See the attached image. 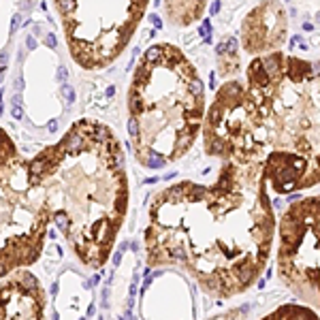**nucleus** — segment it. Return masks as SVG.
<instances>
[{
	"instance_id": "obj_1",
	"label": "nucleus",
	"mask_w": 320,
	"mask_h": 320,
	"mask_svg": "<svg viewBox=\"0 0 320 320\" xmlns=\"http://www.w3.org/2000/svg\"><path fill=\"white\" fill-rule=\"evenodd\" d=\"M30 173L75 256L100 269L128 207L124 152L113 130L96 120L75 122L58 143L30 160Z\"/></svg>"
},
{
	"instance_id": "obj_2",
	"label": "nucleus",
	"mask_w": 320,
	"mask_h": 320,
	"mask_svg": "<svg viewBox=\"0 0 320 320\" xmlns=\"http://www.w3.org/2000/svg\"><path fill=\"white\" fill-rule=\"evenodd\" d=\"M198 75L190 60L169 43L143 53L128 88V113L137 124L134 156L175 160L194 143L201 130L203 96L190 90Z\"/></svg>"
},
{
	"instance_id": "obj_3",
	"label": "nucleus",
	"mask_w": 320,
	"mask_h": 320,
	"mask_svg": "<svg viewBox=\"0 0 320 320\" xmlns=\"http://www.w3.org/2000/svg\"><path fill=\"white\" fill-rule=\"evenodd\" d=\"M53 211L13 139L0 128V280L36 262Z\"/></svg>"
},
{
	"instance_id": "obj_4",
	"label": "nucleus",
	"mask_w": 320,
	"mask_h": 320,
	"mask_svg": "<svg viewBox=\"0 0 320 320\" xmlns=\"http://www.w3.org/2000/svg\"><path fill=\"white\" fill-rule=\"evenodd\" d=\"M150 0H56L73 60L86 70L109 66L126 49Z\"/></svg>"
},
{
	"instance_id": "obj_5",
	"label": "nucleus",
	"mask_w": 320,
	"mask_h": 320,
	"mask_svg": "<svg viewBox=\"0 0 320 320\" xmlns=\"http://www.w3.org/2000/svg\"><path fill=\"white\" fill-rule=\"evenodd\" d=\"M47 292L28 269H15L0 282V318L39 320L45 316Z\"/></svg>"
},
{
	"instance_id": "obj_6",
	"label": "nucleus",
	"mask_w": 320,
	"mask_h": 320,
	"mask_svg": "<svg viewBox=\"0 0 320 320\" xmlns=\"http://www.w3.org/2000/svg\"><path fill=\"white\" fill-rule=\"evenodd\" d=\"M241 41L248 53H271L286 41V13L278 0H265L245 17Z\"/></svg>"
},
{
	"instance_id": "obj_7",
	"label": "nucleus",
	"mask_w": 320,
	"mask_h": 320,
	"mask_svg": "<svg viewBox=\"0 0 320 320\" xmlns=\"http://www.w3.org/2000/svg\"><path fill=\"white\" fill-rule=\"evenodd\" d=\"M205 6L207 0H164L167 19L177 28H186V26L198 22Z\"/></svg>"
},
{
	"instance_id": "obj_8",
	"label": "nucleus",
	"mask_w": 320,
	"mask_h": 320,
	"mask_svg": "<svg viewBox=\"0 0 320 320\" xmlns=\"http://www.w3.org/2000/svg\"><path fill=\"white\" fill-rule=\"evenodd\" d=\"M239 68V56H237V51H226L224 56H218V73H220L222 77H228L237 73Z\"/></svg>"
},
{
	"instance_id": "obj_9",
	"label": "nucleus",
	"mask_w": 320,
	"mask_h": 320,
	"mask_svg": "<svg viewBox=\"0 0 320 320\" xmlns=\"http://www.w3.org/2000/svg\"><path fill=\"white\" fill-rule=\"evenodd\" d=\"M286 316V318H314V312H309L305 307H282L280 312L273 314V318Z\"/></svg>"
},
{
	"instance_id": "obj_10",
	"label": "nucleus",
	"mask_w": 320,
	"mask_h": 320,
	"mask_svg": "<svg viewBox=\"0 0 320 320\" xmlns=\"http://www.w3.org/2000/svg\"><path fill=\"white\" fill-rule=\"evenodd\" d=\"M164 164H167V160H162V158H145L141 162V167H145V169H162Z\"/></svg>"
},
{
	"instance_id": "obj_11",
	"label": "nucleus",
	"mask_w": 320,
	"mask_h": 320,
	"mask_svg": "<svg viewBox=\"0 0 320 320\" xmlns=\"http://www.w3.org/2000/svg\"><path fill=\"white\" fill-rule=\"evenodd\" d=\"M62 94H64V98H66V103L70 105L73 100H75V92H73V88L68 86V83H64L62 86Z\"/></svg>"
},
{
	"instance_id": "obj_12",
	"label": "nucleus",
	"mask_w": 320,
	"mask_h": 320,
	"mask_svg": "<svg viewBox=\"0 0 320 320\" xmlns=\"http://www.w3.org/2000/svg\"><path fill=\"white\" fill-rule=\"evenodd\" d=\"M209 32H211V22H209V19H203V28L198 30V34L203 36V41L209 39Z\"/></svg>"
},
{
	"instance_id": "obj_13",
	"label": "nucleus",
	"mask_w": 320,
	"mask_h": 320,
	"mask_svg": "<svg viewBox=\"0 0 320 320\" xmlns=\"http://www.w3.org/2000/svg\"><path fill=\"white\" fill-rule=\"evenodd\" d=\"M13 117H15V120H22V117H24V111H22V107L17 105V103L13 105Z\"/></svg>"
},
{
	"instance_id": "obj_14",
	"label": "nucleus",
	"mask_w": 320,
	"mask_h": 320,
	"mask_svg": "<svg viewBox=\"0 0 320 320\" xmlns=\"http://www.w3.org/2000/svg\"><path fill=\"white\" fill-rule=\"evenodd\" d=\"M47 45H49L51 49H56V36H53V34H47Z\"/></svg>"
},
{
	"instance_id": "obj_15",
	"label": "nucleus",
	"mask_w": 320,
	"mask_h": 320,
	"mask_svg": "<svg viewBox=\"0 0 320 320\" xmlns=\"http://www.w3.org/2000/svg\"><path fill=\"white\" fill-rule=\"evenodd\" d=\"M58 79H60V81H64V79H66V68H64V66H60V68H58Z\"/></svg>"
},
{
	"instance_id": "obj_16",
	"label": "nucleus",
	"mask_w": 320,
	"mask_h": 320,
	"mask_svg": "<svg viewBox=\"0 0 320 320\" xmlns=\"http://www.w3.org/2000/svg\"><path fill=\"white\" fill-rule=\"evenodd\" d=\"M150 22H152L154 26H156V28H160V26H162V24H160V19H158V15H150Z\"/></svg>"
},
{
	"instance_id": "obj_17",
	"label": "nucleus",
	"mask_w": 320,
	"mask_h": 320,
	"mask_svg": "<svg viewBox=\"0 0 320 320\" xmlns=\"http://www.w3.org/2000/svg\"><path fill=\"white\" fill-rule=\"evenodd\" d=\"M17 26H19V15H15L13 22H11V28H13V30H17Z\"/></svg>"
},
{
	"instance_id": "obj_18",
	"label": "nucleus",
	"mask_w": 320,
	"mask_h": 320,
	"mask_svg": "<svg viewBox=\"0 0 320 320\" xmlns=\"http://www.w3.org/2000/svg\"><path fill=\"white\" fill-rule=\"evenodd\" d=\"M218 11H220V2L216 0V2L211 4V13H214V15H218Z\"/></svg>"
},
{
	"instance_id": "obj_19",
	"label": "nucleus",
	"mask_w": 320,
	"mask_h": 320,
	"mask_svg": "<svg viewBox=\"0 0 320 320\" xmlns=\"http://www.w3.org/2000/svg\"><path fill=\"white\" fill-rule=\"evenodd\" d=\"M4 64H6V51H2V53H0V66L4 68Z\"/></svg>"
},
{
	"instance_id": "obj_20",
	"label": "nucleus",
	"mask_w": 320,
	"mask_h": 320,
	"mask_svg": "<svg viewBox=\"0 0 320 320\" xmlns=\"http://www.w3.org/2000/svg\"><path fill=\"white\" fill-rule=\"evenodd\" d=\"M47 128H49V130L53 132V130H56V128H58V122H56V120H51V122L47 124Z\"/></svg>"
},
{
	"instance_id": "obj_21",
	"label": "nucleus",
	"mask_w": 320,
	"mask_h": 320,
	"mask_svg": "<svg viewBox=\"0 0 320 320\" xmlns=\"http://www.w3.org/2000/svg\"><path fill=\"white\" fill-rule=\"evenodd\" d=\"M303 30H305V32H312L314 26H312V24H303Z\"/></svg>"
},
{
	"instance_id": "obj_22",
	"label": "nucleus",
	"mask_w": 320,
	"mask_h": 320,
	"mask_svg": "<svg viewBox=\"0 0 320 320\" xmlns=\"http://www.w3.org/2000/svg\"><path fill=\"white\" fill-rule=\"evenodd\" d=\"M28 47H30V49H32V47H36V45H34V39H32V36H28Z\"/></svg>"
},
{
	"instance_id": "obj_23",
	"label": "nucleus",
	"mask_w": 320,
	"mask_h": 320,
	"mask_svg": "<svg viewBox=\"0 0 320 320\" xmlns=\"http://www.w3.org/2000/svg\"><path fill=\"white\" fill-rule=\"evenodd\" d=\"M314 66H316V73L320 75V60H318V62H314Z\"/></svg>"
},
{
	"instance_id": "obj_24",
	"label": "nucleus",
	"mask_w": 320,
	"mask_h": 320,
	"mask_svg": "<svg viewBox=\"0 0 320 320\" xmlns=\"http://www.w3.org/2000/svg\"><path fill=\"white\" fill-rule=\"evenodd\" d=\"M0 115H2V107H0Z\"/></svg>"
}]
</instances>
